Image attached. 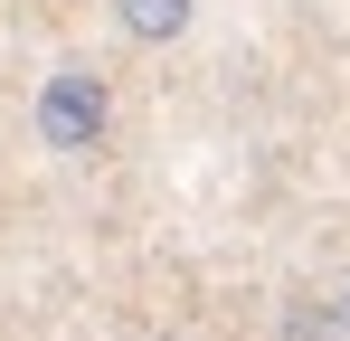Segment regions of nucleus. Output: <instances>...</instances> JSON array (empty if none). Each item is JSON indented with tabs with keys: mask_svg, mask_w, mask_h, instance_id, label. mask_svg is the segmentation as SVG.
Here are the masks:
<instances>
[{
	"mask_svg": "<svg viewBox=\"0 0 350 341\" xmlns=\"http://www.w3.org/2000/svg\"><path fill=\"white\" fill-rule=\"evenodd\" d=\"M29 123H38V142H48L57 162H85V152H105V133H114V86H105L95 66H57V76L38 86Z\"/></svg>",
	"mask_w": 350,
	"mask_h": 341,
	"instance_id": "nucleus-1",
	"label": "nucleus"
},
{
	"mask_svg": "<svg viewBox=\"0 0 350 341\" xmlns=\"http://www.w3.org/2000/svg\"><path fill=\"white\" fill-rule=\"evenodd\" d=\"M284 332H293V341H350L341 313H332V303H312V294H293V303H284Z\"/></svg>",
	"mask_w": 350,
	"mask_h": 341,
	"instance_id": "nucleus-3",
	"label": "nucleus"
},
{
	"mask_svg": "<svg viewBox=\"0 0 350 341\" xmlns=\"http://www.w3.org/2000/svg\"><path fill=\"white\" fill-rule=\"evenodd\" d=\"M332 313H341V332H350V284H341V294H332Z\"/></svg>",
	"mask_w": 350,
	"mask_h": 341,
	"instance_id": "nucleus-4",
	"label": "nucleus"
},
{
	"mask_svg": "<svg viewBox=\"0 0 350 341\" xmlns=\"http://www.w3.org/2000/svg\"><path fill=\"white\" fill-rule=\"evenodd\" d=\"M114 19H123V38H133V48H171L180 29L199 19V0H114Z\"/></svg>",
	"mask_w": 350,
	"mask_h": 341,
	"instance_id": "nucleus-2",
	"label": "nucleus"
},
{
	"mask_svg": "<svg viewBox=\"0 0 350 341\" xmlns=\"http://www.w3.org/2000/svg\"><path fill=\"white\" fill-rule=\"evenodd\" d=\"M152 341H189V332H152Z\"/></svg>",
	"mask_w": 350,
	"mask_h": 341,
	"instance_id": "nucleus-5",
	"label": "nucleus"
}]
</instances>
